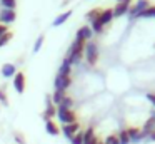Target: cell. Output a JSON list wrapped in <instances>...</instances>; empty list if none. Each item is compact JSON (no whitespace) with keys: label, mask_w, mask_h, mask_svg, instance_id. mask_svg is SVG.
<instances>
[{"label":"cell","mask_w":155,"mask_h":144,"mask_svg":"<svg viewBox=\"0 0 155 144\" xmlns=\"http://www.w3.org/2000/svg\"><path fill=\"white\" fill-rule=\"evenodd\" d=\"M84 50H85V40L84 39H75L74 44L70 45V49H68V52H67V59L70 60L72 65H74V64H78L82 60Z\"/></svg>","instance_id":"obj_1"},{"label":"cell","mask_w":155,"mask_h":144,"mask_svg":"<svg viewBox=\"0 0 155 144\" xmlns=\"http://www.w3.org/2000/svg\"><path fill=\"white\" fill-rule=\"evenodd\" d=\"M84 55L85 59H87L88 65H95V62H97L98 59V47L95 45V42H85V50H84Z\"/></svg>","instance_id":"obj_2"},{"label":"cell","mask_w":155,"mask_h":144,"mask_svg":"<svg viewBox=\"0 0 155 144\" xmlns=\"http://www.w3.org/2000/svg\"><path fill=\"white\" fill-rule=\"evenodd\" d=\"M148 7H150L148 0H138L135 5H130V9H128V13H127L128 19H130V20H135L145 9H148Z\"/></svg>","instance_id":"obj_3"},{"label":"cell","mask_w":155,"mask_h":144,"mask_svg":"<svg viewBox=\"0 0 155 144\" xmlns=\"http://www.w3.org/2000/svg\"><path fill=\"white\" fill-rule=\"evenodd\" d=\"M57 117H58V121L62 122V126L64 124H74V122H77V116H75V112L74 111H62V109H57Z\"/></svg>","instance_id":"obj_4"},{"label":"cell","mask_w":155,"mask_h":144,"mask_svg":"<svg viewBox=\"0 0 155 144\" xmlns=\"http://www.w3.org/2000/svg\"><path fill=\"white\" fill-rule=\"evenodd\" d=\"M72 84V79L70 77H64V76H55V80H54V87L55 90H60V92H65V90L70 87Z\"/></svg>","instance_id":"obj_5"},{"label":"cell","mask_w":155,"mask_h":144,"mask_svg":"<svg viewBox=\"0 0 155 144\" xmlns=\"http://www.w3.org/2000/svg\"><path fill=\"white\" fill-rule=\"evenodd\" d=\"M80 131V124L78 122H74V124H64V126L60 127V132L64 134L67 139H72V137L75 136V134Z\"/></svg>","instance_id":"obj_6"},{"label":"cell","mask_w":155,"mask_h":144,"mask_svg":"<svg viewBox=\"0 0 155 144\" xmlns=\"http://www.w3.org/2000/svg\"><path fill=\"white\" fill-rule=\"evenodd\" d=\"M153 131H155V121L152 119V117H148V119L145 121V124L142 126V129H140L142 139H147V137H150Z\"/></svg>","instance_id":"obj_7"},{"label":"cell","mask_w":155,"mask_h":144,"mask_svg":"<svg viewBox=\"0 0 155 144\" xmlns=\"http://www.w3.org/2000/svg\"><path fill=\"white\" fill-rule=\"evenodd\" d=\"M15 19H17V12H15V10H7V9H2V12H0V23H4V25H7V23L15 22Z\"/></svg>","instance_id":"obj_8"},{"label":"cell","mask_w":155,"mask_h":144,"mask_svg":"<svg viewBox=\"0 0 155 144\" xmlns=\"http://www.w3.org/2000/svg\"><path fill=\"white\" fill-rule=\"evenodd\" d=\"M55 114H57V109H55L54 102H52V97L48 96V97H47V109L44 111L42 117H44L45 122H47V121H52V117H55Z\"/></svg>","instance_id":"obj_9"},{"label":"cell","mask_w":155,"mask_h":144,"mask_svg":"<svg viewBox=\"0 0 155 144\" xmlns=\"http://www.w3.org/2000/svg\"><path fill=\"white\" fill-rule=\"evenodd\" d=\"M14 87L18 94H22L25 90V74L24 72H17L14 76Z\"/></svg>","instance_id":"obj_10"},{"label":"cell","mask_w":155,"mask_h":144,"mask_svg":"<svg viewBox=\"0 0 155 144\" xmlns=\"http://www.w3.org/2000/svg\"><path fill=\"white\" fill-rule=\"evenodd\" d=\"M127 134H128V139H130V144H138V142L142 141L140 127H128V129H127Z\"/></svg>","instance_id":"obj_11"},{"label":"cell","mask_w":155,"mask_h":144,"mask_svg":"<svg viewBox=\"0 0 155 144\" xmlns=\"http://www.w3.org/2000/svg\"><path fill=\"white\" fill-rule=\"evenodd\" d=\"M114 20V12H112V9H105L100 12V17H98V22L102 23V25H108V23Z\"/></svg>","instance_id":"obj_12"},{"label":"cell","mask_w":155,"mask_h":144,"mask_svg":"<svg viewBox=\"0 0 155 144\" xmlns=\"http://www.w3.org/2000/svg\"><path fill=\"white\" fill-rule=\"evenodd\" d=\"M128 9H130V5H128V3H117V5L112 9V12H114V19H115V17L127 15V13H128Z\"/></svg>","instance_id":"obj_13"},{"label":"cell","mask_w":155,"mask_h":144,"mask_svg":"<svg viewBox=\"0 0 155 144\" xmlns=\"http://www.w3.org/2000/svg\"><path fill=\"white\" fill-rule=\"evenodd\" d=\"M70 74H72V64H70V60H68L67 57H65L64 62L60 64V69H58V76L70 77Z\"/></svg>","instance_id":"obj_14"},{"label":"cell","mask_w":155,"mask_h":144,"mask_svg":"<svg viewBox=\"0 0 155 144\" xmlns=\"http://www.w3.org/2000/svg\"><path fill=\"white\" fill-rule=\"evenodd\" d=\"M15 74H17V67L14 65V64H4L2 65V76L4 77H14Z\"/></svg>","instance_id":"obj_15"},{"label":"cell","mask_w":155,"mask_h":144,"mask_svg":"<svg viewBox=\"0 0 155 144\" xmlns=\"http://www.w3.org/2000/svg\"><path fill=\"white\" fill-rule=\"evenodd\" d=\"M45 131H47V134H50V136H57V134L60 132L58 126L54 121H47V122H45Z\"/></svg>","instance_id":"obj_16"},{"label":"cell","mask_w":155,"mask_h":144,"mask_svg":"<svg viewBox=\"0 0 155 144\" xmlns=\"http://www.w3.org/2000/svg\"><path fill=\"white\" fill-rule=\"evenodd\" d=\"M72 106H74V100H72V97H67L65 96L64 99H62V102L57 106V109H62V111H70Z\"/></svg>","instance_id":"obj_17"},{"label":"cell","mask_w":155,"mask_h":144,"mask_svg":"<svg viewBox=\"0 0 155 144\" xmlns=\"http://www.w3.org/2000/svg\"><path fill=\"white\" fill-rule=\"evenodd\" d=\"M70 15H72V10H67V12L60 13V15L54 20V27H58V25H62V23H65V20L70 19Z\"/></svg>","instance_id":"obj_18"},{"label":"cell","mask_w":155,"mask_h":144,"mask_svg":"<svg viewBox=\"0 0 155 144\" xmlns=\"http://www.w3.org/2000/svg\"><path fill=\"white\" fill-rule=\"evenodd\" d=\"M138 17H143V19H155V5H150L148 9H145ZM138 17H137V19H138Z\"/></svg>","instance_id":"obj_19"},{"label":"cell","mask_w":155,"mask_h":144,"mask_svg":"<svg viewBox=\"0 0 155 144\" xmlns=\"http://www.w3.org/2000/svg\"><path fill=\"white\" fill-rule=\"evenodd\" d=\"M52 102H54V106H58V104L62 102V99L65 97V92H60V90H54V94H52Z\"/></svg>","instance_id":"obj_20"},{"label":"cell","mask_w":155,"mask_h":144,"mask_svg":"<svg viewBox=\"0 0 155 144\" xmlns=\"http://www.w3.org/2000/svg\"><path fill=\"white\" fill-rule=\"evenodd\" d=\"M117 139H118V144H130V139H128L127 129H120V132H118Z\"/></svg>","instance_id":"obj_21"},{"label":"cell","mask_w":155,"mask_h":144,"mask_svg":"<svg viewBox=\"0 0 155 144\" xmlns=\"http://www.w3.org/2000/svg\"><path fill=\"white\" fill-rule=\"evenodd\" d=\"M90 29H92V32H94V33H102V32H104V25L98 22V19L90 22Z\"/></svg>","instance_id":"obj_22"},{"label":"cell","mask_w":155,"mask_h":144,"mask_svg":"<svg viewBox=\"0 0 155 144\" xmlns=\"http://www.w3.org/2000/svg\"><path fill=\"white\" fill-rule=\"evenodd\" d=\"M80 33L84 35V39L85 40H90L92 39V35H94V32H92V29H90V25H84V27H80Z\"/></svg>","instance_id":"obj_23"},{"label":"cell","mask_w":155,"mask_h":144,"mask_svg":"<svg viewBox=\"0 0 155 144\" xmlns=\"http://www.w3.org/2000/svg\"><path fill=\"white\" fill-rule=\"evenodd\" d=\"M2 2V7L7 10H15V7H17V0H0Z\"/></svg>","instance_id":"obj_24"},{"label":"cell","mask_w":155,"mask_h":144,"mask_svg":"<svg viewBox=\"0 0 155 144\" xmlns=\"http://www.w3.org/2000/svg\"><path fill=\"white\" fill-rule=\"evenodd\" d=\"M100 12H102V10H98V9L88 10V12H87V19L90 20V22H92V20H97L98 17H100Z\"/></svg>","instance_id":"obj_25"},{"label":"cell","mask_w":155,"mask_h":144,"mask_svg":"<svg viewBox=\"0 0 155 144\" xmlns=\"http://www.w3.org/2000/svg\"><path fill=\"white\" fill-rule=\"evenodd\" d=\"M72 144H84V131H78L74 137L70 139Z\"/></svg>","instance_id":"obj_26"},{"label":"cell","mask_w":155,"mask_h":144,"mask_svg":"<svg viewBox=\"0 0 155 144\" xmlns=\"http://www.w3.org/2000/svg\"><path fill=\"white\" fill-rule=\"evenodd\" d=\"M95 137V131H94V127H88L87 131H84V142H87V141H90V139H94Z\"/></svg>","instance_id":"obj_27"},{"label":"cell","mask_w":155,"mask_h":144,"mask_svg":"<svg viewBox=\"0 0 155 144\" xmlns=\"http://www.w3.org/2000/svg\"><path fill=\"white\" fill-rule=\"evenodd\" d=\"M44 40H45L44 33H42V35H38V37H37V40H35V45H34V52H35V54H37L38 50H40V47L44 45Z\"/></svg>","instance_id":"obj_28"},{"label":"cell","mask_w":155,"mask_h":144,"mask_svg":"<svg viewBox=\"0 0 155 144\" xmlns=\"http://www.w3.org/2000/svg\"><path fill=\"white\" fill-rule=\"evenodd\" d=\"M10 39H12V32H10V30H8L7 33H4V35L0 37V47H4V45H5V44H7V42H8V40H10Z\"/></svg>","instance_id":"obj_29"},{"label":"cell","mask_w":155,"mask_h":144,"mask_svg":"<svg viewBox=\"0 0 155 144\" xmlns=\"http://www.w3.org/2000/svg\"><path fill=\"white\" fill-rule=\"evenodd\" d=\"M104 144H118L117 136H108L107 139H105V142H104Z\"/></svg>","instance_id":"obj_30"},{"label":"cell","mask_w":155,"mask_h":144,"mask_svg":"<svg viewBox=\"0 0 155 144\" xmlns=\"http://www.w3.org/2000/svg\"><path fill=\"white\" fill-rule=\"evenodd\" d=\"M0 100L4 104H7V94H5V90H2L0 89Z\"/></svg>","instance_id":"obj_31"},{"label":"cell","mask_w":155,"mask_h":144,"mask_svg":"<svg viewBox=\"0 0 155 144\" xmlns=\"http://www.w3.org/2000/svg\"><path fill=\"white\" fill-rule=\"evenodd\" d=\"M7 32H8L7 25H4V23H0V37L4 35V33H7Z\"/></svg>","instance_id":"obj_32"},{"label":"cell","mask_w":155,"mask_h":144,"mask_svg":"<svg viewBox=\"0 0 155 144\" xmlns=\"http://www.w3.org/2000/svg\"><path fill=\"white\" fill-rule=\"evenodd\" d=\"M147 100H150L152 106L155 107V94H147Z\"/></svg>","instance_id":"obj_33"},{"label":"cell","mask_w":155,"mask_h":144,"mask_svg":"<svg viewBox=\"0 0 155 144\" xmlns=\"http://www.w3.org/2000/svg\"><path fill=\"white\" fill-rule=\"evenodd\" d=\"M15 141H17L18 144H25V141H24V137L20 136V134H15Z\"/></svg>","instance_id":"obj_34"},{"label":"cell","mask_w":155,"mask_h":144,"mask_svg":"<svg viewBox=\"0 0 155 144\" xmlns=\"http://www.w3.org/2000/svg\"><path fill=\"white\" fill-rule=\"evenodd\" d=\"M84 144H98V139H97V136H95L94 139H90V141H87V142H84Z\"/></svg>","instance_id":"obj_35"},{"label":"cell","mask_w":155,"mask_h":144,"mask_svg":"<svg viewBox=\"0 0 155 144\" xmlns=\"http://www.w3.org/2000/svg\"><path fill=\"white\" fill-rule=\"evenodd\" d=\"M117 3H128L130 5V0H117Z\"/></svg>","instance_id":"obj_36"},{"label":"cell","mask_w":155,"mask_h":144,"mask_svg":"<svg viewBox=\"0 0 155 144\" xmlns=\"http://www.w3.org/2000/svg\"><path fill=\"white\" fill-rule=\"evenodd\" d=\"M150 114H152V116H150V117H152V119H153V121H155V109H153V111H152V112H150Z\"/></svg>","instance_id":"obj_37"},{"label":"cell","mask_w":155,"mask_h":144,"mask_svg":"<svg viewBox=\"0 0 155 144\" xmlns=\"http://www.w3.org/2000/svg\"><path fill=\"white\" fill-rule=\"evenodd\" d=\"M150 139H152V141H155V131H153V132H152V136H150Z\"/></svg>","instance_id":"obj_38"},{"label":"cell","mask_w":155,"mask_h":144,"mask_svg":"<svg viewBox=\"0 0 155 144\" xmlns=\"http://www.w3.org/2000/svg\"><path fill=\"white\" fill-rule=\"evenodd\" d=\"M98 144H104V142H102V141H98Z\"/></svg>","instance_id":"obj_39"}]
</instances>
